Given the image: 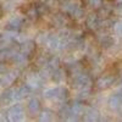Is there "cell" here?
Instances as JSON below:
<instances>
[{"mask_svg":"<svg viewBox=\"0 0 122 122\" xmlns=\"http://www.w3.org/2000/svg\"><path fill=\"white\" fill-rule=\"evenodd\" d=\"M114 83H115V76L112 75H103L95 81V86L100 90H105L110 88Z\"/></svg>","mask_w":122,"mask_h":122,"instance_id":"obj_6","label":"cell"},{"mask_svg":"<svg viewBox=\"0 0 122 122\" xmlns=\"http://www.w3.org/2000/svg\"><path fill=\"white\" fill-rule=\"evenodd\" d=\"M90 98V88H78L77 93V100L86 101Z\"/></svg>","mask_w":122,"mask_h":122,"instance_id":"obj_24","label":"cell"},{"mask_svg":"<svg viewBox=\"0 0 122 122\" xmlns=\"http://www.w3.org/2000/svg\"><path fill=\"white\" fill-rule=\"evenodd\" d=\"M65 78H66V72H65V70H62L61 67L54 70L51 72V79L54 81V82H56V83L64 82Z\"/></svg>","mask_w":122,"mask_h":122,"instance_id":"obj_19","label":"cell"},{"mask_svg":"<svg viewBox=\"0 0 122 122\" xmlns=\"http://www.w3.org/2000/svg\"><path fill=\"white\" fill-rule=\"evenodd\" d=\"M6 71H7V68H6L5 62H1V61H0V75H4Z\"/></svg>","mask_w":122,"mask_h":122,"instance_id":"obj_35","label":"cell"},{"mask_svg":"<svg viewBox=\"0 0 122 122\" xmlns=\"http://www.w3.org/2000/svg\"><path fill=\"white\" fill-rule=\"evenodd\" d=\"M86 106L83 105V101H75L73 104L70 105V111H71V116L68 118V121H77L79 118H82V115L84 112Z\"/></svg>","mask_w":122,"mask_h":122,"instance_id":"obj_4","label":"cell"},{"mask_svg":"<svg viewBox=\"0 0 122 122\" xmlns=\"http://www.w3.org/2000/svg\"><path fill=\"white\" fill-rule=\"evenodd\" d=\"M107 105H109V107H110L111 110H117V109L121 107V105H122V99H121V97H120L117 93L110 95V98H109V100H107Z\"/></svg>","mask_w":122,"mask_h":122,"instance_id":"obj_17","label":"cell"},{"mask_svg":"<svg viewBox=\"0 0 122 122\" xmlns=\"http://www.w3.org/2000/svg\"><path fill=\"white\" fill-rule=\"evenodd\" d=\"M82 118L84 121H98L100 118V114H99V111L95 107L89 106V107L84 109V112L82 115Z\"/></svg>","mask_w":122,"mask_h":122,"instance_id":"obj_11","label":"cell"},{"mask_svg":"<svg viewBox=\"0 0 122 122\" xmlns=\"http://www.w3.org/2000/svg\"><path fill=\"white\" fill-rule=\"evenodd\" d=\"M59 94H60V87H54V88H48L44 90V98L45 99H50V100H53V99H57L59 98Z\"/></svg>","mask_w":122,"mask_h":122,"instance_id":"obj_21","label":"cell"},{"mask_svg":"<svg viewBox=\"0 0 122 122\" xmlns=\"http://www.w3.org/2000/svg\"><path fill=\"white\" fill-rule=\"evenodd\" d=\"M17 89V93H18V95H20V98H26L29 93H30V89L25 84V86H21V87H18V88H16Z\"/></svg>","mask_w":122,"mask_h":122,"instance_id":"obj_31","label":"cell"},{"mask_svg":"<svg viewBox=\"0 0 122 122\" xmlns=\"http://www.w3.org/2000/svg\"><path fill=\"white\" fill-rule=\"evenodd\" d=\"M20 75V71L18 70H11V71H6L4 75H1V87H11L16 79L18 78Z\"/></svg>","mask_w":122,"mask_h":122,"instance_id":"obj_5","label":"cell"},{"mask_svg":"<svg viewBox=\"0 0 122 122\" xmlns=\"http://www.w3.org/2000/svg\"><path fill=\"white\" fill-rule=\"evenodd\" d=\"M72 77V84L76 88H90L92 86V78L84 73L83 71H79V72L75 73V75H71Z\"/></svg>","mask_w":122,"mask_h":122,"instance_id":"obj_1","label":"cell"},{"mask_svg":"<svg viewBox=\"0 0 122 122\" xmlns=\"http://www.w3.org/2000/svg\"><path fill=\"white\" fill-rule=\"evenodd\" d=\"M44 81L42 79V77L39 76V73H30L26 81V86L30 89V90H36L42 87Z\"/></svg>","mask_w":122,"mask_h":122,"instance_id":"obj_8","label":"cell"},{"mask_svg":"<svg viewBox=\"0 0 122 122\" xmlns=\"http://www.w3.org/2000/svg\"><path fill=\"white\" fill-rule=\"evenodd\" d=\"M3 12H4V10L0 7V18H1V16H3Z\"/></svg>","mask_w":122,"mask_h":122,"instance_id":"obj_36","label":"cell"},{"mask_svg":"<svg viewBox=\"0 0 122 122\" xmlns=\"http://www.w3.org/2000/svg\"><path fill=\"white\" fill-rule=\"evenodd\" d=\"M49 57H50V56H48V55H40V56H38V57H37V61H36L37 66H39V67H45V66L48 65Z\"/></svg>","mask_w":122,"mask_h":122,"instance_id":"obj_30","label":"cell"},{"mask_svg":"<svg viewBox=\"0 0 122 122\" xmlns=\"http://www.w3.org/2000/svg\"><path fill=\"white\" fill-rule=\"evenodd\" d=\"M20 99L21 98H20V95L17 93V89L11 88V87H6L5 90L1 93V95H0V101L4 104H11V103H14L16 100H20Z\"/></svg>","mask_w":122,"mask_h":122,"instance_id":"obj_2","label":"cell"},{"mask_svg":"<svg viewBox=\"0 0 122 122\" xmlns=\"http://www.w3.org/2000/svg\"><path fill=\"white\" fill-rule=\"evenodd\" d=\"M84 3L87 6H89L90 9H94V10H98L101 5H103L104 0H84Z\"/></svg>","mask_w":122,"mask_h":122,"instance_id":"obj_29","label":"cell"},{"mask_svg":"<svg viewBox=\"0 0 122 122\" xmlns=\"http://www.w3.org/2000/svg\"><path fill=\"white\" fill-rule=\"evenodd\" d=\"M27 109H28V112L32 115V116H36L39 114V111L42 110V103H40V100L36 97L30 98L28 104H27Z\"/></svg>","mask_w":122,"mask_h":122,"instance_id":"obj_10","label":"cell"},{"mask_svg":"<svg viewBox=\"0 0 122 122\" xmlns=\"http://www.w3.org/2000/svg\"><path fill=\"white\" fill-rule=\"evenodd\" d=\"M118 1H122V0H118Z\"/></svg>","mask_w":122,"mask_h":122,"instance_id":"obj_39","label":"cell"},{"mask_svg":"<svg viewBox=\"0 0 122 122\" xmlns=\"http://www.w3.org/2000/svg\"><path fill=\"white\" fill-rule=\"evenodd\" d=\"M23 20L20 16H14L7 21L6 23V29H11V30H18L20 28L22 27Z\"/></svg>","mask_w":122,"mask_h":122,"instance_id":"obj_15","label":"cell"},{"mask_svg":"<svg viewBox=\"0 0 122 122\" xmlns=\"http://www.w3.org/2000/svg\"><path fill=\"white\" fill-rule=\"evenodd\" d=\"M59 116H60V118H62V120H68L70 118L71 111H70V105L68 104H64L62 106H61V109L59 111Z\"/></svg>","mask_w":122,"mask_h":122,"instance_id":"obj_27","label":"cell"},{"mask_svg":"<svg viewBox=\"0 0 122 122\" xmlns=\"http://www.w3.org/2000/svg\"><path fill=\"white\" fill-rule=\"evenodd\" d=\"M60 65H61V60H60V57H57V56H50V57H49V61H48L46 67H49L51 71H54V70L59 68Z\"/></svg>","mask_w":122,"mask_h":122,"instance_id":"obj_25","label":"cell"},{"mask_svg":"<svg viewBox=\"0 0 122 122\" xmlns=\"http://www.w3.org/2000/svg\"><path fill=\"white\" fill-rule=\"evenodd\" d=\"M36 45H37L36 42H33L32 39L23 40V42L20 44V46H18V51H21L22 54H25L28 57H30L36 51Z\"/></svg>","mask_w":122,"mask_h":122,"instance_id":"obj_7","label":"cell"},{"mask_svg":"<svg viewBox=\"0 0 122 122\" xmlns=\"http://www.w3.org/2000/svg\"><path fill=\"white\" fill-rule=\"evenodd\" d=\"M25 15H26V17H27L28 20H30V21H36V20L39 17V12H38L37 6H29V7L26 10Z\"/></svg>","mask_w":122,"mask_h":122,"instance_id":"obj_23","label":"cell"},{"mask_svg":"<svg viewBox=\"0 0 122 122\" xmlns=\"http://www.w3.org/2000/svg\"><path fill=\"white\" fill-rule=\"evenodd\" d=\"M54 112L50 109H43L39 111L38 114V120L39 121H43V122H49V121H53L54 118Z\"/></svg>","mask_w":122,"mask_h":122,"instance_id":"obj_20","label":"cell"},{"mask_svg":"<svg viewBox=\"0 0 122 122\" xmlns=\"http://www.w3.org/2000/svg\"><path fill=\"white\" fill-rule=\"evenodd\" d=\"M98 42H99L100 46H103V48H105V49H109V48H111V46L114 45L115 40H114V38L111 37L110 34L103 32V33H100V34L98 36Z\"/></svg>","mask_w":122,"mask_h":122,"instance_id":"obj_12","label":"cell"},{"mask_svg":"<svg viewBox=\"0 0 122 122\" xmlns=\"http://www.w3.org/2000/svg\"><path fill=\"white\" fill-rule=\"evenodd\" d=\"M45 45L50 50H59L60 46V37L56 34H48V38L45 40Z\"/></svg>","mask_w":122,"mask_h":122,"instance_id":"obj_14","label":"cell"},{"mask_svg":"<svg viewBox=\"0 0 122 122\" xmlns=\"http://www.w3.org/2000/svg\"><path fill=\"white\" fill-rule=\"evenodd\" d=\"M68 16L72 18V20H81V18L84 16V9H83L82 6H79V5H78V6L73 10V11L68 15Z\"/></svg>","mask_w":122,"mask_h":122,"instance_id":"obj_26","label":"cell"},{"mask_svg":"<svg viewBox=\"0 0 122 122\" xmlns=\"http://www.w3.org/2000/svg\"><path fill=\"white\" fill-rule=\"evenodd\" d=\"M46 38H48V33H40L39 36H38V38H37V42L39 43V44H45V40H46Z\"/></svg>","mask_w":122,"mask_h":122,"instance_id":"obj_33","label":"cell"},{"mask_svg":"<svg viewBox=\"0 0 122 122\" xmlns=\"http://www.w3.org/2000/svg\"><path fill=\"white\" fill-rule=\"evenodd\" d=\"M99 16L97 15V12H90L87 17H86V21L84 25L89 30H97L99 28Z\"/></svg>","mask_w":122,"mask_h":122,"instance_id":"obj_9","label":"cell"},{"mask_svg":"<svg viewBox=\"0 0 122 122\" xmlns=\"http://www.w3.org/2000/svg\"><path fill=\"white\" fill-rule=\"evenodd\" d=\"M12 62H14L15 65L20 66V67H25V66H27L28 62H29V57H28L27 55L22 54L21 51H16L15 55H14V57H12Z\"/></svg>","mask_w":122,"mask_h":122,"instance_id":"obj_13","label":"cell"},{"mask_svg":"<svg viewBox=\"0 0 122 122\" xmlns=\"http://www.w3.org/2000/svg\"><path fill=\"white\" fill-rule=\"evenodd\" d=\"M112 28H114V32H115V34H116L117 37L122 38V20L114 22Z\"/></svg>","mask_w":122,"mask_h":122,"instance_id":"obj_32","label":"cell"},{"mask_svg":"<svg viewBox=\"0 0 122 122\" xmlns=\"http://www.w3.org/2000/svg\"><path fill=\"white\" fill-rule=\"evenodd\" d=\"M112 7H110V6H105L104 3L103 5H101L98 10H97V15L99 16V18H106V17H110L111 12H112Z\"/></svg>","mask_w":122,"mask_h":122,"instance_id":"obj_22","label":"cell"},{"mask_svg":"<svg viewBox=\"0 0 122 122\" xmlns=\"http://www.w3.org/2000/svg\"><path fill=\"white\" fill-rule=\"evenodd\" d=\"M114 11L116 14H122V1H118V4L116 5V7L114 9Z\"/></svg>","mask_w":122,"mask_h":122,"instance_id":"obj_34","label":"cell"},{"mask_svg":"<svg viewBox=\"0 0 122 122\" xmlns=\"http://www.w3.org/2000/svg\"><path fill=\"white\" fill-rule=\"evenodd\" d=\"M15 50L12 48H4L3 50H0V61L1 62H9V61H12V57L15 55Z\"/></svg>","mask_w":122,"mask_h":122,"instance_id":"obj_16","label":"cell"},{"mask_svg":"<svg viewBox=\"0 0 122 122\" xmlns=\"http://www.w3.org/2000/svg\"><path fill=\"white\" fill-rule=\"evenodd\" d=\"M114 22L111 21L110 17H106V18H100L99 20V28L100 29H107L110 27H112Z\"/></svg>","mask_w":122,"mask_h":122,"instance_id":"obj_28","label":"cell"},{"mask_svg":"<svg viewBox=\"0 0 122 122\" xmlns=\"http://www.w3.org/2000/svg\"><path fill=\"white\" fill-rule=\"evenodd\" d=\"M61 1H62V3H64V1H67V0H61Z\"/></svg>","mask_w":122,"mask_h":122,"instance_id":"obj_38","label":"cell"},{"mask_svg":"<svg viewBox=\"0 0 122 122\" xmlns=\"http://www.w3.org/2000/svg\"><path fill=\"white\" fill-rule=\"evenodd\" d=\"M53 23H54V26L57 27V28H64V27H66V25H67V18H66V16H65L62 12H59V14L54 15V17H53Z\"/></svg>","mask_w":122,"mask_h":122,"instance_id":"obj_18","label":"cell"},{"mask_svg":"<svg viewBox=\"0 0 122 122\" xmlns=\"http://www.w3.org/2000/svg\"><path fill=\"white\" fill-rule=\"evenodd\" d=\"M25 116V111L22 105L15 104L12 106H10L9 110L6 111V117L9 121H21Z\"/></svg>","mask_w":122,"mask_h":122,"instance_id":"obj_3","label":"cell"},{"mask_svg":"<svg viewBox=\"0 0 122 122\" xmlns=\"http://www.w3.org/2000/svg\"><path fill=\"white\" fill-rule=\"evenodd\" d=\"M0 86H1V78H0Z\"/></svg>","mask_w":122,"mask_h":122,"instance_id":"obj_37","label":"cell"}]
</instances>
